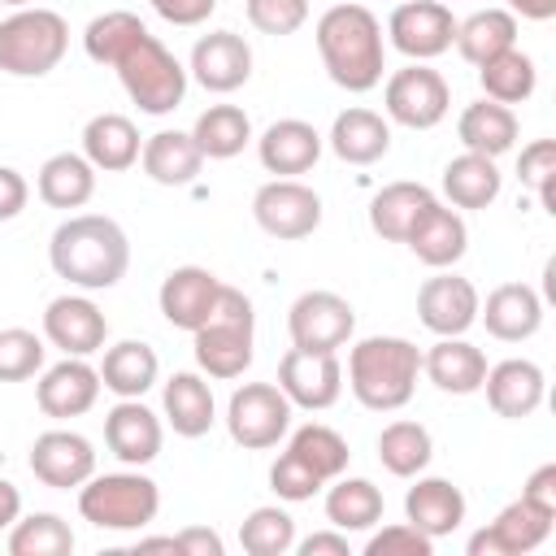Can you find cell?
Wrapping results in <instances>:
<instances>
[{"mask_svg":"<svg viewBox=\"0 0 556 556\" xmlns=\"http://www.w3.org/2000/svg\"><path fill=\"white\" fill-rule=\"evenodd\" d=\"M83 48L96 65L117 70L130 104H139V113L165 117L182 104L187 96V70L182 61L139 22V13L130 9H109L100 17L87 22L83 30Z\"/></svg>","mask_w":556,"mask_h":556,"instance_id":"cell-1","label":"cell"},{"mask_svg":"<svg viewBox=\"0 0 556 556\" xmlns=\"http://www.w3.org/2000/svg\"><path fill=\"white\" fill-rule=\"evenodd\" d=\"M48 261L56 278L83 291H109L130 269V239L104 213H74L52 230Z\"/></svg>","mask_w":556,"mask_h":556,"instance_id":"cell-2","label":"cell"},{"mask_svg":"<svg viewBox=\"0 0 556 556\" xmlns=\"http://www.w3.org/2000/svg\"><path fill=\"white\" fill-rule=\"evenodd\" d=\"M313 39H317V56L334 87L361 96L382 83V70H387L382 22L365 4H330L317 17Z\"/></svg>","mask_w":556,"mask_h":556,"instance_id":"cell-3","label":"cell"},{"mask_svg":"<svg viewBox=\"0 0 556 556\" xmlns=\"http://www.w3.org/2000/svg\"><path fill=\"white\" fill-rule=\"evenodd\" d=\"M417 374H421V352L400 334H369L348 352V387L356 404L369 413L404 408L417 391Z\"/></svg>","mask_w":556,"mask_h":556,"instance_id":"cell-4","label":"cell"},{"mask_svg":"<svg viewBox=\"0 0 556 556\" xmlns=\"http://www.w3.org/2000/svg\"><path fill=\"white\" fill-rule=\"evenodd\" d=\"M191 348H195V365L204 378H239L252 365V348H256V313L252 300L222 282L213 313L204 317V326L191 330Z\"/></svg>","mask_w":556,"mask_h":556,"instance_id":"cell-5","label":"cell"},{"mask_svg":"<svg viewBox=\"0 0 556 556\" xmlns=\"http://www.w3.org/2000/svg\"><path fill=\"white\" fill-rule=\"evenodd\" d=\"M78 513L96 530H117V534L143 530L161 513V486L148 473H139L135 465L117 469V473H91L78 486Z\"/></svg>","mask_w":556,"mask_h":556,"instance_id":"cell-6","label":"cell"},{"mask_svg":"<svg viewBox=\"0 0 556 556\" xmlns=\"http://www.w3.org/2000/svg\"><path fill=\"white\" fill-rule=\"evenodd\" d=\"M70 52V26L56 9H13L0 17V70L13 78H43Z\"/></svg>","mask_w":556,"mask_h":556,"instance_id":"cell-7","label":"cell"},{"mask_svg":"<svg viewBox=\"0 0 556 556\" xmlns=\"http://www.w3.org/2000/svg\"><path fill=\"white\" fill-rule=\"evenodd\" d=\"M291 400L282 395L278 382H243L230 391L226 404V430L239 447L248 452H265L278 447V439L291 434Z\"/></svg>","mask_w":556,"mask_h":556,"instance_id":"cell-8","label":"cell"},{"mask_svg":"<svg viewBox=\"0 0 556 556\" xmlns=\"http://www.w3.org/2000/svg\"><path fill=\"white\" fill-rule=\"evenodd\" d=\"M382 104H387L391 122H400L408 130H434L452 109V87L439 70H430L426 61H413L387 78Z\"/></svg>","mask_w":556,"mask_h":556,"instance_id":"cell-9","label":"cell"},{"mask_svg":"<svg viewBox=\"0 0 556 556\" xmlns=\"http://www.w3.org/2000/svg\"><path fill=\"white\" fill-rule=\"evenodd\" d=\"M252 217L269 239H308L321 226V195L300 178H269L252 195Z\"/></svg>","mask_w":556,"mask_h":556,"instance_id":"cell-10","label":"cell"},{"mask_svg":"<svg viewBox=\"0 0 556 556\" xmlns=\"http://www.w3.org/2000/svg\"><path fill=\"white\" fill-rule=\"evenodd\" d=\"M291 348L308 352H339L356 334V308L339 291H304L287 308Z\"/></svg>","mask_w":556,"mask_h":556,"instance_id":"cell-11","label":"cell"},{"mask_svg":"<svg viewBox=\"0 0 556 556\" xmlns=\"http://www.w3.org/2000/svg\"><path fill=\"white\" fill-rule=\"evenodd\" d=\"M278 387L291 400V408L326 413L343 395V361H339V352L287 348L278 361Z\"/></svg>","mask_w":556,"mask_h":556,"instance_id":"cell-12","label":"cell"},{"mask_svg":"<svg viewBox=\"0 0 556 556\" xmlns=\"http://www.w3.org/2000/svg\"><path fill=\"white\" fill-rule=\"evenodd\" d=\"M387 35H391V48L404 52L408 61H434L452 48L456 17L443 0H404L387 17Z\"/></svg>","mask_w":556,"mask_h":556,"instance_id":"cell-13","label":"cell"},{"mask_svg":"<svg viewBox=\"0 0 556 556\" xmlns=\"http://www.w3.org/2000/svg\"><path fill=\"white\" fill-rule=\"evenodd\" d=\"M100 369L87 365V356H65L56 365H48L35 382V404L43 417L52 421H70V417H83L96 408L100 400Z\"/></svg>","mask_w":556,"mask_h":556,"instance_id":"cell-14","label":"cell"},{"mask_svg":"<svg viewBox=\"0 0 556 556\" xmlns=\"http://www.w3.org/2000/svg\"><path fill=\"white\" fill-rule=\"evenodd\" d=\"M552 521H556V513H543V508H534L530 500L517 495L513 504H504L495 513L491 526H482L469 539V556H526L539 543H547Z\"/></svg>","mask_w":556,"mask_h":556,"instance_id":"cell-15","label":"cell"},{"mask_svg":"<svg viewBox=\"0 0 556 556\" xmlns=\"http://www.w3.org/2000/svg\"><path fill=\"white\" fill-rule=\"evenodd\" d=\"M187 74H191L204 91L230 96V91H239V87L252 78V48H248V39L235 35V30H208V35L195 39Z\"/></svg>","mask_w":556,"mask_h":556,"instance_id":"cell-16","label":"cell"},{"mask_svg":"<svg viewBox=\"0 0 556 556\" xmlns=\"http://www.w3.org/2000/svg\"><path fill=\"white\" fill-rule=\"evenodd\" d=\"M478 304H482L478 287L460 274H447V269H439L434 278H426L417 287V317L439 339L443 334H465L478 321Z\"/></svg>","mask_w":556,"mask_h":556,"instance_id":"cell-17","label":"cell"},{"mask_svg":"<svg viewBox=\"0 0 556 556\" xmlns=\"http://www.w3.org/2000/svg\"><path fill=\"white\" fill-rule=\"evenodd\" d=\"M43 339L65 356H91L109 339V317L91 295H56L43 308Z\"/></svg>","mask_w":556,"mask_h":556,"instance_id":"cell-18","label":"cell"},{"mask_svg":"<svg viewBox=\"0 0 556 556\" xmlns=\"http://www.w3.org/2000/svg\"><path fill=\"white\" fill-rule=\"evenodd\" d=\"M30 473L52 491L83 486L96 473V447L78 430H43L30 443Z\"/></svg>","mask_w":556,"mask_h":556,"instance_id":"cell-19","label":"cell"},{"mask_svg":"<svg viewBox=\"0 0 556 556\" xmlns=\"http://www.w3.org/2000/svg\"><path fill=\"white\" fill-rule=\"evenodd\" d=\"M161 443H165V426L143 400H117L104 413V447L122 465H135V469L152 465L161 456Z\"/></svg>","mask_w":556,"mask_h":556,"instance_id":"cell-20","label":"cell"},{"mask_svg":"<svg viewBox=\"0 0 556 556\" xmlns=\"http://www.w3.org/2000/svg\"><path fill=\"white\" fill-rule=\"evenodd\" d=\"M222 291V278L204 265H178L161 278V291H156V304H161V317L174 326V330H195L204 326V317L213 313V300Z\"/></svg>","mask_w":556,"mask_h":556,"instance_id":"cell-21","label":"cell"},{"mask_svg":"<svg viewBox=\"0 0 556 556\" xmlns=\"http://www.w3.org/2000/svg\"><path fill=\"white\" fill-rule=\"evenodd\" d=\"M478 321L486 326L491 339L500 343H526L539 334L543 326V295L530 282H500L482 304H478Z\"/></svg>","mask_w":556,"mask_h":556,"instance_id":"cell-22","label":"cell"},{"mask_svg":"<svg viewBox=\"0 0 556 556\" xmlns=\"http://www.w3.org/2000/svg\"><path fill=\"white\" fill-rule=\"evenodd\" d=\"M482 391H486V404L495 417H508V421H521L530 417L543 395H547V378L534 361L526 356H508L500 365H486V378H482Z\"/></svg>","mask_w":556,"mask_h":556,"instance_id":"cell-23","label":"cell"},{"mask_svg":"<svg viewBox=\"0 0 556 556\" xmlns=\"http://www.w3.org/2000/svg\"><path fill=\"white\" fill-rule=\"evenodd\" d=\"M321 143L326 139L317 135L313 122H304V117H278L256 139V156H261V165L274 178H295V174H308L317 165Z\"/></svg>","mask_w":556,"mask_h":556,"instance_id":"cell-24","label":"cell"},{"mask_svg":"<svg viewBox=\"0 0 556 556\" xmlns=\"http://www.w3.org/2000/svg\"><path fill=\"white\" fill-rule=\"evenodd\" d=\"M404 243H408V252L421 261V265H430V269H452L460 256H465V248H469V226H465V217L452 208V204H430L417 222H413V230L404 235Z\"/></svg>","mask_w":556,"mask_h":556,"instance_id":"cell-25","label":"cell"},{"mask_svg":"<svg viewBox=\"0 0 556 556\" xmlns=\"http://www.w3.org/2000/svg\"><path fill=\"white\" fill-rule=\"evenodd\" d=\"M421 374L447 395H473L486 378V352L465 334H443L439 343H430V352H421Z\"/></svg>","mask_w":556,"mask_h":556,"instance_id":"cell-26","label":"cell"},{"mask_svg":"<svg viewBox=\"0 0 556 556\" xmlns=\"http://www.w3.org/2000/svg\"><path fill=\"white\" fill-rule=\"evenodd\" d=\"M465 508H469L465 504V491L456 482H447V478H421L417 473V482L404 495V521L417 526L426 539L452 534L465 521Z\"/></svg>","mask_w":556,"mask_h":556,"instance_id":"cell-27","label":"cell"},{"mask_svg":"<svg viewBox=\"0 0 556 556\" xmlns=\"http://www.w3.org/2000/svg\"><path fill=\"white\" fill-rule=\"evenodd\" d=\"M326 143L348 165H374V161H382L391 152V122L382 113H374V109L352 104L330 122Z\"/></svg>","mask_w":556,"mask_h":556,"instance_id":"cell-28","label":"cell"},{"mask_svg":"<svg viewBox=\"0 0 556 556\" xmlns=\"http://www.w3.org/2000/svg\"><path fill=\"white\" fill-rule=\"evenodd\" d=\"M139 165L152 182L161 187H191L200 178V165H204V152L195 148L191 130H156L143 139L139 148Z\"/></svg>","mask_w":556,"mask_h":556,"instance_id":"cell-29","label":"cell"},{"mask_svg":"<svg viewBox=\"0 0 556 556\" xmlns=\"http://www.w3.org/2000/svg\"><path fill=\"white\" fill-rule=\"evenodd\" d=\"M161 404H165V421L174 426V434L182 439H200L213 430L217 421V400H213V387L204 374H191V369H178L165 391H161Z\"/></svg>","mask_w":556,"mask_h":556,"instance_id":"cell-30","label":"cell"},{"mask_svg":"<svg viewBox=\"0 0 556 556\" xmlns=\"http://www.w3.org/2000/svg\"><path fill=\"white\" fill-rule=\"evenodd\" d=\"M156 378H161V361L143 339H117L104 348L100 382L117 400H143V391H152Z\"/></svg>","mask_w":556,"mask_h":556,"instance_id":"cell-31","label":"cell"},{"mask_svg":"<svg viewBox=\"0 0 556 556\" xmlns=\"http://www.w3.org/2000/svg\"><path fill=\"white\" fill-rule=\"evenodd\" d=\"M139 126L126 117V113H96L87 126H83V156L104 169V174H122L139 161Z\"/></svg>","mask_w":556,"mask_h":556,"instance_id":"cell-32","label":"cell"},{"mask_svg":"<svg viewBox=\"0 0 556 556\" xmlns=\"http://www.w3.org/2000/svg\"><path fill=\"white\" fill-rule=\"evenodd\" d=\"M96 174L83 152H52L35 174V191L48 208H83L96 195Z\"/></svg>","mask_w":556,"mask_h":556,"instance_id":"cell-33","label":"cell"},{"mask_svg":"<svg viewBox=\"0 0 556 556\" xmlns=\"http://www.w3.org/2000/svg\"><path fill=\"white\" fill-rule=\"evenodd\" d=\"M456 139L465 143V152L495 161L517 143V113L508 104H495L482 96V100L465 104V113L456 117Z\"/></svg>","mask_w":556,"mask_h":556,"instance_id":"cell-34","label":"cell"},{"mask_svg":"<svg viewBox=\"0 0 556 556\" xmlns=\"http://www.w3.org/2000/svg\"><path fill=\"white\" fill-rule=\"evenodd\" d=\"M434 204V191L421 182H387L382 191H374L369 200V226L374 235L404 243V235L413 230V222Z\"/></svg>","mask_w":556,"mask_h":556,"instance_id":"cell-35","label":"cell"},{"mask_svg":"<svg viewBox=\"0 0 556 556\" xmlns=\"http://www.w3.org/2000/svg\"><path fill=\"white\" fill-rule=\"evenodd\" d=\"M504 187V174L495 169L491 156L478 152H460L443 165V195L452 200V208H486Z\"/></svg>","mask_w":556,"mask_h":556,"instance_id":"cell-36","label":"cell"},{"mask_svg":"<svg viewBox=\"0 0 556 556\" xmlns=\"http://www.w3.org/2000/svg\"><path fill=\"white\" fill-rule=\"evenodd\" d=\"M382 508H387V500H382V491H378L369 478H348V473H339L334 486L326 491V521H330L334 530H343V534H352V530H374V526L382 521Z\"/></svg>","mask_w":556,"mask_h":556,"instance_id":"cell-37","label":"cell"},{"mask_svg":"<svg viewBox=\"0 0 556 556\" xmlns=\"http://www.w3.org/2000/svg\"><path fill=\"white\" fill-rule=\"evenodd\" d=\"M452 43L469 65H482V61L500 56L504 48H517V17L508 9H478L465 22H456Z\"/></svg>","mask_w":556,"mask_h":556,"instance_id":"cell-38","label":"cell"},{"mask_svg":"<svg viewBox=\"0 0 556 556\" xmlns=\"http://www.w3.org/2000/svg\"><path fill=\"white\" fill-rule=\"evenodd\" d=\"M191 139L208 161H230L252 143V117L239 104H208L195 117Z\"/></svg>","mask_w":556,"mask_h":556,"instance_id":"cell-39","label":"cell"},{"mask_svg":"<svg viewBox=\"0 0 556 556\" xmlns=\"http://www.w3.org/2000/svg\"><path fill=\"white\" fill-rule=\"evenodd\" d=\"M478 83H482V96L495 100V104H521L534 96L539 87V70H534V56L521 52V48H504L500 56L482 61L478 65Z\"/></svg>","mask_w":556,"mask_h":556,"instance_id":"cell-40","label":"cell"},{"mask_svg":"<svg viewBox=\"0 0 556 556\" xmlns=\"http://www.w3.org/2000/svg\"><path fill=\"white\" fill-rule=\"evenodd\" d=\"M430 456H434V439H430V430L421 421L400 417V421H387L382 426V434H378V460H382L387 473L417 478L430 465Z\"/></svg>","mask_w":556,"mask_h":556,"instance_id":"cell-41","label":"cell"},{"mask_svg":"<svg viewBox=\"0 0 556 556\" xmlns=\"http://www.w3.org/2000/svg\"><path fill=\"white\" fill-rule=\"evenodd\" d=\"M287 452H291L295 460H304L321 482H334L339 473H348V460H352L348 439H343L334 426H326V421H308V426H300V430L291 434Z\"/></svg>","mask_w":556,"mask_h":556,"instance_id":"cell-42","label":"cell"},{"mask_svg":"<svg viewBox=\"0 0 556 556\" xmlns=\"http://www.w3.org/2000/svg\"><path fill=\"white\" fill-rule=\"evenodd\" d=\"M9 556H70L74 530L61 513H30L9 526Z\"/></svg>","mask_w":556,"mask_h":556,"instance_id":"cell-43","label":"cell"},{"mask_svg":"<svg viewBox=\"0 0 556 556\" xmlns=\"http://www.w3.org/2000/svg\"><path fill=\"white\" fill-rule=\"evenodd\" d=\"M239 543L248 556H287L295 547V521L278 504H261L239 521Z\"/></svg>","mask_w":556,"mask_h":556,"instance_id":"cell-44","label":"cell"},{"mask_svg":"<svg viewBox=\"0 0 556 556\" xmlns=\"http://www.w3.org/2000/svg\"><path fill=\"white\" fill-rule=\"evenodd\" d=\"M43 339L26 326H4L0 330V382H26L43 369Z\"/></svg>","mask_w":556,"mask_h":556,"instance_id":"cell-45","label":"cell"},{"mask_svg":"<svg viewBox=\"0 0 556 556\" xmlns=\"http://www.w3.org/2000/svg\"><path fill=\"white\" fill-rule=\"evenodd\" d=\"M517 178H521V187H530L539 195L543 213L556 217V139L526 143L517 156Z\"/></svg>","mask_w":556,"mask_h":556,"instance_id":"cell-46","label":"cell"},{"mask_svg":"<svg viewBox=\"0 0 556 556\" xmlns=\"http://www.w3.org/2000/svg\"><path fill=\"white\" fill-rule=\"evenodd\" d=\"M252 30L261 35H295L308 22V0H248L243 4Z\"/></svg>","mask_w":556,"mask_h":556,"instance_id":"cell-47","label":"cell"},{"mask_svg":"<svg viewBox=\"0 0 556 556\" xmlns=\"http://www.w3.org/2000/svg\"><path fill=\"white\" fill-rule=\"evenodd\" d=\"M269 486H274L278 500H287V504H304V500H313L326 482H321L304 460H295L291 452H282V456L269 465Z\"/></svg>","mask_w":556,"mask_h":556,"instance_id":"cell-48","label":"cell"},{"mask_svg":"<svg viewBox=\"0 0 556 556\" xmlns=\"http://www.w3.org/2000/svg\"><path fill=\"white\" fill-rule=\"evenodd\" d=\"M430 552H434V539H426L408 521L382 526V530H374L365 539V556H430Z\"/></svg>","mask_w":556,"mask_h":556,"instance_id":"cell-49","label":"cell"},{"mask_svg":"<svg viewBox=\"0 0 556 556\" xmlns=\"http://www.w3.org/2000/svg\"><path fill=\"white\" fill-rule=\"evenodd\" d=\"M169 26H200V22H208L213 17V9H217V0H148Z\"/></svg>","mask_w":556,"mask_h":556,"instance_id":"cell-50","label":"cell"},{"mask_svg":"<svg viewBox=\"0 0 556 556\" xmlns=\"http://www.w3.org/2000/svg\"><path fill=\"white\" fill-rule=\"evenodd\" d=\"M174 556H226V543L208 526H187L174 534Z\"/></svg>","mask_w":556,"mask_h":556,"instance_id":"cell-51","label":"cell"},{"mask_svg":"<svg viewBox=\"0 0 556 556\" xmlns=\"http://www.w3.org/2000/svg\"><path fill=\"white\" fill-rule=\"evenodd\" d=\"M30 200V182L13 169V165H0V222H13Z\"/></svg>","mask_w":556,"mask_h":556,"instance_id":"cell-52","label":"cell"},{"mask_svg":"<svg viewBox=\"0 0 556 556\" xmlns=\"http://www.w3.org/2000/svg\"><path fill=\"white\" fill-rule=\"evenodd\" d=\"M521 500H530V504H534V508H543V513H556V465H552V460H547V465H539V469L526 478Z\"/></svg>","mask_w":556,"mask_h":556,"instance_id":"cell-53","label":"cell"},{"mask_svg":"<svg viewBox=\"0 0 556 556\" xmlns=\"http://www.w3.org/2000/svg\"><path fill=\"white\" fill-rule=\"evenodd\" d=\"M295 552L300 556H348L352 547H348V534L330 526V530H317L308 539H295Z\"/></svg>","mask_w":556,"mask_h":556,"instance_id":"cell-54","label":"cell"},{"mask_svg":"<svg viewBox=\"0 0 556 556\" xmlns=\"http://www.w3.org/2000/svg\"><path fill=\"white\" fill-rule=\"evenodd\" d=\"M513 17H526V22H552L556 17V0H504Z\"/></svg>","mask_w":556,"mask_h":556,"instance_id":"cell-55","label":"cell"},{"mask_svg":"<svg viewBox=\"0 0 556 556\" xmlns=\"http://www.w3.org/2000/svg\"><path fill=\"white\" fill-rule=\"evenodd\" d=\"M17 517H22V491L9 478H0V530H9Z\"/></svg>","mask_w":556,"mask_h":556,"instance_id":"cell-56","label":"cell"},{"mask_svg":"<svg viewBox=\"0 0 556 556\" xmlns=\"http://www.w3.org/2000/svg\"><path fill=\"white\" fill-rule=\"evenodd\" d=\"M135 552H174V534H165V539H139Z\"/></svg>","mask_w":556,"mask_h":556,"instance_id":"cell-57","label":"cell"},{"mask_svg":"<svg viewBox=\"0 0 556 556\" xmlns=\"http://www.w3.org/2000/svg\"><path fill=\"white\" fill-rule=\"evenodd\" d=\"M0 4H9V9H26L30 0H0Z\"/></svg>","mask_w":556,"mask_h":556,"instance_id":"cell-58","label":"cell"}]
</instances>
